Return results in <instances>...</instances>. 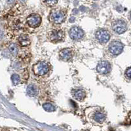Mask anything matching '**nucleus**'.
<instances>
[{"instance_id":"4be33fe9","label":"nucleus","mask_w":131,"mask_h":131,"mask_svg":"<svg viewBox=\"0 0 131 131\" xmlns=\"http://www.w3.org/2000/svg\"><path fill=\"white\" fill-rule=\"evenodd\" d=\"M130 20H131V12H130Z\"/></svg>"},{"instance_id":"aec40b11","label":"nucleus","mask_w":131,"mask_h":131,"mask_svg":"<svg viewBox=\"0 0 131 131\" xmlns=\"http://www.w3.org/2000/svg\"><path fill=\"white\" fill-rule=\"evenodd\" d=\"M14 1H15V0H7V2L8 3H9V4H10V3H13Z\"/></svg>"},{"instance_id":"7ed1b4c3","label":"nucleus","mask_w":131,"mask_h":131,"mask_svg":"<svg viewBox=\"0 0 131 131\" xmlns=\"http://www.w3.org/2000/svg\"><path fill=\"white\" fill-rule=\"evenodd\" d=\"M66 18V14L64 11L60 9H54L52 10L50 14L51 20L54 24H60L63 23Z\"/></svg>"},{"instance_id":"f3484780","label":"nucleus","mask_w":131,"mask_h":131,"mask_svg":"<svg viewBox=\"0 0 131 131\" xmlns=\"http://www.w3.org/2000/svg\"><path fill=\"white\" fill-rule=\"evenodd\" d=\"M11 81H12V83L14 85H18L20 83V76L17 74L12 75V76H11Z\"/></svg>"},{"instance_id":"9b49d317","label":"nucleus","mask_w":131,"mask_h":131,"mask_svg":"<svg viewBox=\"0 0 131 131\" xmlns=\"http://www.w3.org/2000/svg\"><path fill=\"white\" fill-rule=\"evenodd\" d=\"M72 94L75 100L78 101H83L86 97V92L81 89H75L72 91Z\"/></svg>"},{"instance_id":"9d476101","label":"nucleus","mask_w":131,"mask_h":131,"mask_svg":"<svg viewBox=\"0 0 131 131\" xmlns=\"http://www.w3.org/2000/svg\"><path fill=\"white\" fill-rule=\"evenodd\" d=\"M97 72L100 74L106 75L110 72L111 65L107 61L102 60L98 63L96 67Z\"/></svg>"},{"instance_id":"dca6fc26","label":"nucleus","mask_w":131,"mask_h":131,"mask_svg":"<svg viewBox=\"0 0 131 131\" xmlns=\"http://www.w3.org/2000/svg\"><path fill=\"white\" fill-rule=\"evenodd\" d=\"M9 51L13 56H16L18 52V49L15 43H11L9 47Z\"/></svg>"},{"instance_id":"4468645a","label":"nucleus","mask_w":131,"mask_h":131,"mask_svg":"<svg viewBox=\"0 0 131 131\" xmlns=\"http://www.w3.org/2000/svg\"><path fill=\"white\" fill-rule=\"evenodd\" d=\"M26 92L30 96H36L38 93V89L34 85L31 84L27 87Z\"/></svg>"},{"instance_id":"f257e3e1","label":"nucleus","mask_w":131,"mask_h":131,"mask_svg":"<svg viewBox=\"0 0 131 131\" xmlns=\"http://www.w3.org/2000/svg\"><path fill=\"white\" fill-rule=\"evenodd\" d=\"M85 113L87 119L92 123L101 124L106 120V114L100 107H89L85 110Z\"/></svg>"},{"instance_id":"20e7f679","label":"nucleus","mask_w":131,"mask_h":131,"mask_svg":"<svg viewBox=\"0 0 131 131\" xmlns=\"http://www.w3.org/2000/svg\"><path fill=\"white\" fill-rule=\"evenodd\" d=\"M47 37L50 41L58 43L64 40L65 33L62 30H52L48 32Z\"/></svg>"},{"instance_id":"ddd939ff","label":"nucleus","mask_w":131,"mask_h":131,"mask_svg":"<svg viewBox=\"0 0 131 131\" xmlns=\"http://www.w3.org/2000/svg\"><path fill=\"white\" fill-rule=\"evenodd\" d=\"M18 42H19L20 45L23 47L28 46L30 44V39L29 36L26 34H22L18 38Z\"/></svg>"},{"instance_id":"0eeeda50","label":"nucleus","mask_w":131,"mask_h":131,"mask_svg":"<svg viewBox=\"0 0 131 131\" xmlns=\"http://www.w3.org/2000/svg\"><path fill=\"white\" fill-rule=\"evenodd\" d=\"M69 35L70 38L73 40L78 41L84 37L85 33L83 30L79 27L73 26L69 31Z\"/></svg>"},{"instance_id":"f03ea898","label":"nucleus","mask_w":131,"mask_h":131,"mask_svg":"<svg viewBox=\"0 0 131 131\" xmlns=\"http://www.w3.org/2000/svg\"><path fill=\"white\" fill-rule=\"evenodd\" d=\"M49 64L46 62H39L33 66L32 71L36 75L42 76L49 72Z\"/></svg>"},{"instance_id":"6e6552de","label":"nucleus","mask_w":131,"mask_h":131,"mask_svg":"<svg viewBox=\"0 0 131 131\" xmlns=\"http://www.w3.org/2000/svg\"><path fill=\"white\" fill-rule=\"evenodd\" d=\"M41 17L37 14H32L30 15L26 19L27 24L33 28L39 27L41 23Z\"/></svg>"},{"instance_id":"39448f33","label":"nucleus","mask_w":131,"mask_h":131,"mask_svg":"<svg viewBox=\"0 0 131 131\" xmlns=\"http://www.w3.org/2000/svg\"><path fill=\"white\" fill-rule=\"evenodd\" d=\"M128 26L127 23L123 20H115L112 24V29L113 31L118 34H122L127 30Z\"/></svg>"},{"instance_id":"2eb2a0df","label":"nucleus","mask_w":131,"mask_h":131,"mask_svg":"<svg viewBox=\"0 0 131 131\" xmlns=\"http://www.w3.org/2000/svg\"><path fill=\"white\" fill-rule=\"evenodd\" d=\"M43 109L46 111V112H54L56 110L55 107H54V106L53 104H51V103H48V102L43 104Z\"/></svg>"},{"instance_id":"423d86ee","label":"nucleus","mask_w":131,"mask_h":131,"mask_svg":"<svg viewBox=\"0 0 131 131\" xmlns=\"http://www.w3.org/2000/svg\"><path fill=\"white\" fill-rule=\"evenodd\" d=\"M124 45L121 42L119 41H113L109 45V51L112 54L115 56L119 55L122 52Z\"/></svg>"},{"instance_id":"6ab92c4d","label":"nucleus","mask_w":131,"mask_h":131,"mask_svg":"<svg viewBox=\"0 0 131 131\" xmlns=\"http://www.w3.org/2000/svg\"><path fill=\"white\" fill-rule=\"evenodd\" d=\"M125 75L128 79H131V67L128 68L125 72Z\"/></svg>"},{"instance_id":"f8f14e48","label":"nucleus","mask_w":131,"mask_h":131,"mask_svg":"<svg viewBox=\"0 0 131 131\" xmlns=\"http://www.w3.org/2000/svg\"><path fill=\"white\" fill-rule=\"evenodd\" d=\"M59 57L64 61H68L73 57V51L72 49L65 48L62 49L59 52Z\"/></svg>"},{"instance_id":"412c9836","label":"nucleus","mask_w":131,"mask_h":131,"mask_svg":"<svg viewBox=\"0 0 131 131\" xmlns=\"http://www.w3.org/2000/svg\"><path fill=\"white\" fill-rule=\"evenodd\" d=\"M20 2H21L22 3H25L26 2V0H20Z\"/></svg>"},{"instance_id":"a211bd4d","label":"nucleus","mask_w":131,"mask_h":131,"mask_svg":"<svg viewBox=\"0 0 131 131\" xmlns=\"http://www.w3.org/2000/svg\"><path fill=\"white\" fill-rule=\"evenodd\" d=\"M43 1L49 6H53L58 2V0H43Z\"/></svg>"},{"instance_id":"1a4fd4ad","label":"nucleus","mask_w":131,"mask_h":131,"mask_svg":"<svg viewBox=\"0 0 131 131\" xmlns=\"http://www.w3.org/2000/svg\"><path fill=\"white\" fill-rule=\"evenodd\" d=\"M95 36L98 42H100V43H102V44H104V43L108 42L110 39V35L108 31L106 30H103V29L98 30L96 33Z\"/></svg>"}]
</instances>
